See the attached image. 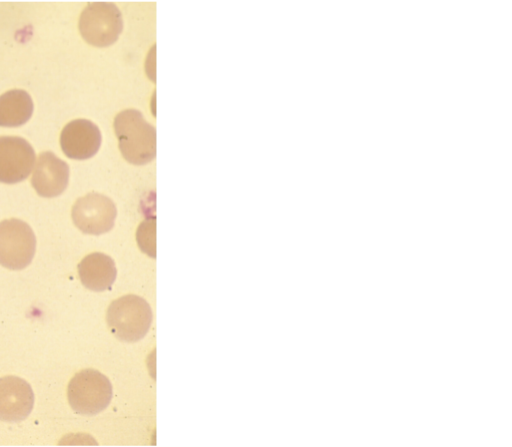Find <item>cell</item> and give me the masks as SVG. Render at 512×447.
I'll use <instances>...</instances> for the list:
<instances>
[{"label":"cell","mask_w":512,"mask_h":447,"mask_svg":"<svg viewBox=\"0 0 512 447\" xmlns=\"http://www.w3.org/2000/svg\"><path fill=\"white\" fill-rule=\"evenodd\" d=\"M78 274L84 287L101 292L111 288L117 276V269L110 256L94 252L80 261Z\"/></svg>","instance_id":"cell-11"},{"label":"cell","mask_w":512,"mask_h":447,"mask_svg":"<svg viewBox=\"0 0 512 447\" xmlns=\"http://www.w3.org/2000/svg\"><path fill=\"white\" fill-rule=\"evenodd\" d=\"M114 130L119 149L129 163L144 165L156 157V130L136 109H126L116 115Z\"/></svg>","instance_id":"cell-1"},{"label":"cell","mask_w":512,"mask_h":447,"mask_svg":"<svg viewBox=\"0 0 512 447\" xmlns=\"http://www.w3.org/2000/svg\"><path fill=\"white\" fill-rule=\"evenodd\" d=\"M112 384L101 372L84 369L70 380L67 389L68 401L77 413L93 416L103 411L112 399Z\"/></svg>","instance_id":"cell-3"},{"label":"cell","mask_w":512,"mask_h":447,"mask_svg":"<svg viewBox=\"0 0 512 447\" xmlns=\"http://www.w3.org/2000/svg\"><path fill=\"white\" fill-rule=\"evenodd\" d=\"M155 223L154 220L144 221L138 228L137 241L140 248L155 258Z\"/></svg>","instance_id":"cell-13"},{"label":"cell","mask_w":512,"mask_h":447,"mask_svg":"<svg viewBox=\"0 0 512 447\" xmlns=\"http://www.w3.org/2000/svg\"><path fill=\"white\" fill-rule=\"evenodd\" d=\"M102 142L101 132L96 124L87 119H75L67 123L60 134V145L64 154L74 160L93 157Z\"/></svg>","instance_id":"cell-8"},{"label":"cell","mask_w":512,"mask_h":447,"mask_svg":"<svg viewBox=\"0 0 512 447\" xmlns=\"http://www.w3.org/2000/svg\"><path fill=\"white\" fill-rule=\"evenodd\" d=\"M36 251V237L32 228L16 218L0 222V264L11 270L27 267Z\"/></svg>","instance_id":"cell-5"},{"label":"cell","mask_w":512,"mask_h":447,"mask_svg":"<svg viewBox=\"0 0 512 447\" xmlns=\"http://www.w3.org/2000/svg\"><path fill=\"white\" fill-rule=\"evenodd\" d=\"M36 155L31 144L22 137L0 136V182L15 184L31 173Z\"/></svg>","instance_id":"cell-7"},{"label":"cell","mask_w":512,"mask_h":447,"mask_svg":"<svg viewBox=\"0 0 512 447\" xmlns=\"http://www.w3.org/2000/svg\"><path fill=\"white\" fill-rule=\"evenodd\" d=\"M34 405L30 384L17 376L0 378V420L19 422L27 418Z\"/></svg>","instance_id":"cell-10"},{"label":"cell","mask_w":512,"mask_h":447,"mask_svg":"<svg viewBox=\"0 0 512 447\" xmlns=\"http://www.w3.org/2000/svg\"><path fill=\"white\" fill-rule=\"evenodd\" d=\"M116 216L114 202L96 192L78 198L72 207L73 223L85 234L100 235L110 231Z\"/></svg>","instance_id":"cell-6"},{"label":"cell","mask_w":512,"mask_h":447,"mask_svg":"<svg viewBox=\"0 0 512 447\" xmlns=\"http://www.w3.org/2000/svg\"><path fill=\"white\" fill-rule=\"evenodd\" d=\"M78 28L87 43L107 47L118 40L123 30L122 14L114 3L91 2L82 11Z\"/></svg>","instance_id":"cell-4"},{"label":"cell","mask_w":512,"mask_h":447,"mask_svg":"<svg viewBox=\"0 0 512 447\" xmlns=\"http://www.w3.org/2000/svg\"><path fill=\"white\" fill-rule=\"evenodd\" d=\"M33 101L28 92L12 89L0 95V126L19 127L32 116Z\"/></svg>","instance_id":"cell-12"},{"label":"cell","mask_w":512,"mask_h":447,"mask_svg":"<svg viewBox=\"0 0 512 447\" xmlns=\"http://www.w3.org/2000/svg\"><path fill=\"white\" fill-rule=\"evenodd\" d=\"M106 320L116 338L136 342L147 334L152 323V310L142 297L125 295L110 304Z\"/></svg>","instance_id":"cell-2"},{"label":"cell","mask_w":512,"mask_h":447,"mask_svg":"<svg viewBox=\"0 0 512 447\" xmlns=\"http://www.w3.org/2000/svg\"><path fill=\"white\" fill-rule=\"evenodd\" d=\"M69 166L51 151L42 152L36 162L31 184L38 195L52 198L61 195L69 183Z\"/></svg>","instance_id":"cell-9"}]
</instances>
